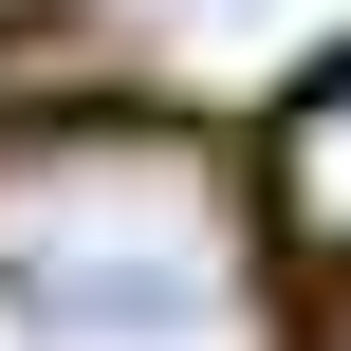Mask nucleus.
Returning a JSON list of instances; mask_svg holds the SVG:
<instances>
[{"instance_id":"nucleus-1","label":"nucleus","mask_w":351,"mask_h":351,"mask_svg":"<svg viewBox=\"0 0 351 351\" xmlns=\"http://www.w3.org/2000/svg\"><path fill=\"white\" fill-rule=\"evenodd\" d=\"M0 351H278L259 204L204 130H0Z\"/></svg>"},{"instance_id":"nucleus-2","label":"nucleus","mask_w":351,"mask_h":351,"mask_svg":"<svg viewBox=\"0 0 351 351\" xmlns=\"http://www.w3.org/2000/svg\"><path fill=\"white\" fill-rule=\"evenodd\" d=\"M278 204H296V241H333V259H351V56L296 93V130H278Z\"/></svg>"}]
</instances>
